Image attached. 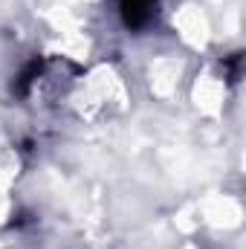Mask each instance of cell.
Here are the masks:
<instances>
[{"label": "cell", "instance_id": "cell-1", "mask_svg": "<svg viewBox=\"0 0 246 249\" xmlns=\"http://www.w3.org/2000/svg\"><path fill=\"white\" fill-rule=\"evenodd\" d=\"M159 3L162 0H116L124 29H130V32L151 29L159 18Z\"/></svg>", "mask_w": 246, "mask_h": 249}]
</instances>
